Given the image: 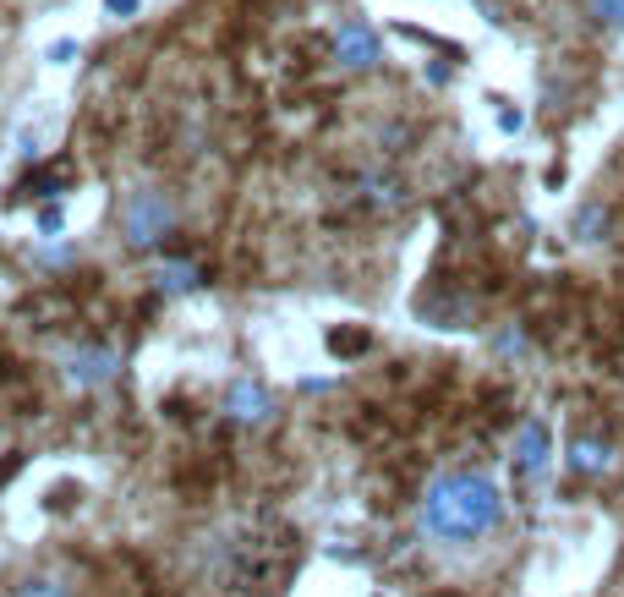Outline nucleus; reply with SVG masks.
Instances as JSON below:
<instances>
[{
  "label": "nucleus",
  "mask_w": 624,
  "mask_h": 597,
  "mask_svg": "<svg viewBox=\"0 0 624 597\" xmlns=\"http://www.w3.org/2000/svg\"><path fill=\"white\" fill-rule=\"evenodd\" d=\"M417 527H422V537L449 542V548L482 542L504 527V488L482 471H438L422 488Z\"/></svg>",
  "instance_id": "obj_1"
},
{
  "label": "nucleus",
  "mask_w": 624,
  "mask_h": 597,
  "mask_svg": "<svg viewBox=\"0 0 624 597\" xmlns=\"http://www.w3.org/2000/svg\"><path fill=\"white\" fill-rule=\"evenodd\" d=\"M176 198L165 193V187H137V193H126L121 203V236L131 253H154V247H165L170 242V231H176Z\"/></svg>",
  "instance_id": "obj_2"
},
{
  "label": "nucleus",
  "mask_w": 624,
  "mask_h": 597,
  "mask_svg": "<svg viewBox=\"0 0 624 597\" xmlns=\"http://www.w3.org/2000/svg\"><path fill=\"white\" fill-rule=\"evenodd\" d=\"M61 379L71 390H105L121 379V351L116 345H77L61 356Z\"/></svg>",
  "instance_id": "obj_3"
},
{
  "label": "nucleus",
  "mask_w": 624,
  "mask_h": 597,
  "mask_svg": "<svg viewBox=\"0 0 624 597\" xmlns=\"http://www.w3.org/2000/svg\"><path fill=\"white\" fill-rule=\"evenodd\" d=\"M329 56H334V67H340V71H373L378 56H383V45H378L373 22L351 17V22H340V28H334V45H329Z\"/></svg>",
  "instance_id": "obj_4"
},
{
  "label": "nucleus",
  "mask_w": 624,
  "mask_h": 597,
  "mask_svg": "<svg viewBox=\"0 0 624 597\" xmlns=\"http://www.w3.org/2000/svg\"><path fill=\"white\" fill-rule=\"evenodd\" d=\"M548 461H554V433H548V422L526 417L520 433H515V471H520L526 482H537V477L548 471Z\"/></svg>",
  "instance_id": "obj_5"
},
{
  "label": "nucleus",
  "mask_w": 624,
  "mask_h": 597,
  "mask_svg": "<svg viewBox=\"0 0 624 597\" xmlns=\"http://www.w3.org/2000/svg\"><path fill=\"white\" fill-rule=\"evenodd\" d=\"M225 417L242 422V428H263V422L274 417V395H269L257 379H231V390H225Z\"/></svg>",
  "instance_id": "obj_6"
},
{
  "label": "nucleus",
  "mask_w": 624,
  "mask_h": 597,
  "mask_svg": "<svg viewBox=\"0 0 624 597\" xmlns=\"http://www.w3.org/2000/svg\"><path fill=\"white\" fill-rule=\"evenodd\" d=\"M564 466H569L575 477H608V471H614V444L597 439V433H575L569 450H564Z\"/></svg>",
  "instance_id": "obj_7"
},
{
  "label": "nucleus",
  "mask_w": 624,
  "mask_h": 597,
  "mask_svg": "<svg viewBox=\"0 0 624 597\" xmlns=\"http://www.w3.org/2000/svg\"><path fill=\"white\" fill-rule=\"evenodd\" d=\"M197 285H203V268L192 258H159L154 264V291L159 296H192Z\"/></svg>",
  "instance_id": "obj_8"
},
{
  "label": "nucleus",
  "mask_w": 624,
  "mask_h": 597,
  "mask_svg": "<svg viewBox=\"0 0 624 597\" xmlns=\"http://www.w3.org/2000/svg\"><path fill=\"white\" fill-rule=\"evenodd\" d=\"M362 198L373 203V208H400V203H406V187H400V176L368 170V176H362Z\"/></svg>",
  "instance_id": "obj_9"
},
{
  "label": "nucleus",
  "mask_w": 624,
  "mask_h": 597,
  "mask_svg": "<svg viewBox=\"0 0 624 597\" xmlns=\"http://www.w3.org/2000/svg\"><path fill=\"white\" fill-rule=\"evenodd\" d=\"M569 231H575V242H603L608 236V208L603 203H581L575 219H569Z\"/></svg>",
  "instance_id": "obj_10"
},
{
  "label": "nucleus",
  "mask_w": 624,
  "mask_h": 597,
  "mask_svg": "<svg viewBox=\"0 0 624 597\" xmlns=\"http://www.w3.org/2000/svg\"><path fill=\"white\" fill-rule=\"evenodd\" d=\"M11 597H71V587H66L61 576H45V570H39V576H22V581L11 587Z\"/></svg>",
  "instance_id": "obj_11"
},
{
  "label": "nucleus",
  "mask_w": 624,
  "mask_h": 597,
  "mask_svg": "<svg viewBox=\"0 0 624 597\" xmlns=\"http://www.w3.org/2000/svg\"><path fill=\"white\" fill-rule=\"evenodd\" d=\"M61 187H66V165H56V170H33L17 193H33V198H61Z\"/></svg>",
  "instance_id": "obj_12"
},
{
  "label": "nucleus",
  "mask_w": 624,
  "mask_h": 597,
  "mask_svg": "<svg viewBox=\"0 0 624 597\" xmlns=\"http://www.w3.org/2000/svg\"><path fill=\"white\" fill-rule=\"evenodd\" d=\"M77 258V247L61 242V236H45V247H39V264H71Z\"/></svg>",
  "instance_id": "obj_13"
},
{
  "label": "nucleus",
  "mask_w": 624,
  "mask_h": 597,
  "mask_svg": "<svg viewBox=\"0 0 624 597\" xmlns=\"http://www.w3.org/2000/svg\"><path fill=\"white\" fill-rule=\"evenodd\" d=\"M494 345H499V356H526V330H520V324H509V330H499Z\"/></svg>",
  "instance_id": "obj_14"
},
{
  "label": "nucleus",
  "mask_w": 624,
  "mask_h": 597,
  "mask_svg": "<svg viewBox=\"0 0 624 597\" xmlns=\"http://www.w3.org/2000/svg\"><path fill=\"white\" fill-rule=\"evenodd\" d=\"M592 17L603 28H624V0H592Z\"/></svg>",
  "instance_id": "obj_15"
},
{
  "label": "nucleus",
  "mask_w": 624,
  "mask_h": 597,
  "mask_svg": "<svg viewBox=\"0 0 624 597\" xmlns=\"http://www.w3.org/2000/svg\"><path fill=\"white\" fill-rule=\"evenodd\" d=\"M61 231H66L61 203H45V208H39V236H61Z\"/></svg>",
  "instance_id": "obj_16"
},
{
  "label": "nucleus",
  "mask_w": 624,
  "mask_h": 597,
  "mask_svg": "<svg viewBox=\"0 0 624 597\" xmlns=\"http://www.w3.org/2000/svg\"><path fill=\"white\" fill-rule=\"evenodd\" d=\"M362 345H368V334H329V351H334V356H351V351H362Z\"/></svg>",
  "instance_id": "obj_17"
},
{
  "label": "nucleus",
  "mask_w": 624,
  "mask_h": 597,
  "mask_svg": "<svg viewBox=\"0 0 624 597\" xmlns=\"http://www.w3.org/2000/svg\"><path fill=\"white\" fill-rule=\"evenodd\" d=\"M71 56H77V39H56V45L45 50V61H50V67H66Z\"/></svg>",
  "instance_id": "obj_18"
},
{
  "label": "nucleus",
  "mask_w": 624,
  "mask_h": 597,
  "mask_svg": "<svg viewBox=\"0 0 624 597\" xmlns=\"http://www.w3.org/2000/svg\"><path fill=\"white\" fill-rule=\"evenodd\" d=\"M137 6H143V0H105L110 17H137Z\"/></svg>",
  "instance_id": "obj_19"
},
{
  "label": "nucleus",
  "mask_w": 624,
  "mask_h": 597,
  "mask_svg": "<svg viewBox=\"0 0 624 597\" xmlns=\"http://www.w3.org/2000/svg\"><path fill=\"white\" fill-rule=\"evenodd\" d=\"M499 127L504 133H520V110H499Z\"/></svg>",
  "instance_id": "obj_20"
}]
</instances>
